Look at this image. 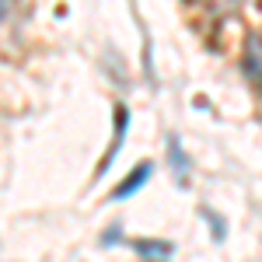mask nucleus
<instances>
[{"mask_svg": "<svg viewBox=\"0 0 262 262\" xmlns=\"http://www.w3.org/2000/svg\"><path fill=\"white\" fill-rule=\"evenodd\" d=\"M143 175H147V168H140V171H137V175L129 179V185H122V189H119V192H116V196H129V192H133V189L140 185V179H143Z\"/></svg>", "mask_w": 262, "mask_h": 262, "instance_id": "obj_1", "label": "nucleus"}]
</instances>
